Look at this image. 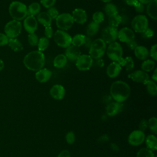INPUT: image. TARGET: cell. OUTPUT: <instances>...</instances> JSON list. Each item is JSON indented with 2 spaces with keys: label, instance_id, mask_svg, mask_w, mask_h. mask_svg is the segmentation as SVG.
Returning a JSON list of instances; mask_svg holds the SVG:
<instances>
[{
  "label": "cell",
  "instance_id": "obj_1",
  "mask_svg": "<svg viewBox=\"0 0 157 157\" xmlns=\"http://www.w3.org/2000/svg\"><path fill=\"white\" fill-rule=\"evenodd\" d=\"M45 55L42 52L36 50L28 53L23 58V64L29 70L38 71L45 64Z\"/></svg>",
  "mask_w": 157,
  "mask_h": 157
},
{
  "label": "cell",
  "instance_id": "obj_2",
  "mask_svg": "<svg viewBox=\"0 0 157 157\" xmlns=\"http://www.w3.org/2000/svg\"><path fill=\"white\" fill-rule=\"evenodd\" d=\"M110 93L111 97L116 102L121 103L129 98L131 93V88L125 82L118 80L111 85Z\"/></svg>",
  "mask_w": 157,
  "mask_h": 157
},
{
  "label": "cell",
  "instance_id": "obj_3",
  "mask_svg": "<svg viewBox=\"0 0 157 157\" xmlns=\"http://www.w3.org/2000/svg\"><path fill=\"white\" fill-rule=\"evenodd\" d=\"M9 12L13 20L21 21L28 16L26 6L18 1H12L9 7Z\"/></svg>",
  "mask_w": 157,
  "mask_h": 157
},
{
  "label": "cell",
  "instance_id": "obj_4",
  "mask_svg": "<svg viewBox=\"0 0 157 157\" xmlns=\"http://www.w3.org/2000/svg\"><path fill=\"white\" fill-rule=\"evenodd\" d=\"M106 50V44L101 39H96L89 48V55L93 59H99L103 56Z\"/></svg>",
  "mask_w": 157,
  "mask_h": 157
},
{
  "label": "cell",
  "instance_id": "obj_5",
  "mask_svg": "<svg viewBox=\"0 0 157 157\" xmlns=\"http://www.w3.org/2000/svg\"><path fill=\"white\" fill-rule=\"evenodd\" d=\"M22 25L20 21L12 20L4 26V34L10 38H16L21 33Z\"/></svg>",
  "mask_w": 157,
  "mask_h": 157
},
{
  "label": "cell",
  "instance_id": "obj_6",
  "mask_svg": "<svg viewBox=\"0 0 157 157\" xmlns=\"http://www.w3.org/2000/svg\"><path fill=\"white\" fill-rule=\"evenodd\" d=\"M53 36L55 42L60 47L67 48L71 45L72 37L65 31L57 30Z\"/></svg>",
  "mask_w": 157,
  "mask_h": 157
},
{
  "label": "cell",
  "instance_id": "obj_7",
  "mask_svg": "<svg viewBox=\"0 0 157 157\" xmlns=\"http://www.w3.org/2000/svg\"><path fill=\"white\" fill-rule=\"evenodd\" d=\"M108 57L115 62H118L123 56V48L120 43L113 42L109 44L106 50Z\"/></svg>",
  "mask_w": 157,
  "mask_h": 157
},
{
  "label": "cell",
  "instance_id": "obj_8",
  "mask_svg": "<svg viewBox=\"0 0 157 157\" xmlns=\"http://www.w3.org/2000/svg\"><path fill=\"white\" fill-rule=\"evenodd\" d=\"M74 20L71 14L69 13H63L59 14L56 18V26L60 30L67 31L72 27Z\"/></svg>",
  "mask_w": 157,
  "mask_h": 157
},
{
  "label": "cell",
  "instance_id": "obj_9",
  "mask_svg": "<svg viewBox=\"0 0 157 157\" xmlns=\"http://www.w3.org/2000/svg\"><path fill=\"white\" fill-rule=\"evenodd\" d=\"M132 29L139 33H142L148 26V20L144 15H136L131 21Z\"/></svg>",
  "mask_w": 157,
  "mask_h": 157
},
{
  "label": "cell",
  "instance_id": "obj_10",
  "mask_svg": "<svg viewBox=\"0 0 157 157\" xmlns=\"http://www.w3.org/2000/svg\"><path fill=\"white\" fill-rule=\"evenodd\" d=\"M118 37V30L116 28L110 26L105 27L101 33V39H102L105 44H111L115 42Z\"/></svg>",
  "mask_w": 157,
  "mask_h": 157
},
{
  "label": "cell",
  "instance_id": "obj_11",
  "mask_svg": "<svg viewBox=\"0 0 157 157\" xmlns=\"http://www.w3.org/2000/svg\"><path fill=\"white\" fill-rule=\"evenodd\" d=\"M93 61V59L89 55H81L75 61V65L80 71H88L92 67Z\"/></svg>",
  "mask_w": 157,
  "mask_h": 157
},
{
  "label": "cell",
  "instance_id": "obj_12",
  "mask_svg": "<svg viewBox=\"0 0 157 157\" xmlns=\"http://www.w3.org/2000/svg\"><path fill=\"white\" fill-rule=\"evenodd\" d=\"M145 136L143 131L135 130L128 137V143L132 146H137L142 144L145 140Z\"/></svg>",
  "mask_w": 157,
  "mask_h": 157
},
{
  "label": "cell",
  "instance_id": "obj_13",
  "mask_svg": "<svg viewBox=\"0 0 157 157\" xmlns=\"http://www.w3.org/2000/svg\"><path fill=\"white\" fill-rule=\"evenodd\" d=\"M117 38L121 42L126 44L135 39V34L132 29L128 27H124L118 31Z\"/></svg>",
  "mask_w": 157,
  "mask_h": 157
},
{
  "label": "cell",
  "instance_id": "obj_14",
  "mask_svg": "<svg viewBox=\"0 0 157 157\" xmlns=\"http://www.w3.org/2000/svg\"><path fill=\"white\" fill-rule=\"evenodd\" d=\"M128 77L136 82L143 83L144 85H145L146 83L150 80V77L147 72L142 70L135 71L133 72L128 74Z\"/></svg>",
  "mask_w": 157,
  "mask_h": 157
},
{
  "label": "cell",
  "instance_id": "obj_15",
  "mask_svg": "<svg viewBox=\"0 0 157 157\" xmlns=\"http://www.w3.org/2000/svg\"><path fill=\"white\" fill-rule=\"evenodd\" d=\"M38 22L34 16L28 15L23 21V27L26 32L34 33L37 29Z\"/></svg>",
  "mask_w": 157,
  "mask_h": 157
},
{
  "label": "cell",
  "instance_id": "obj_16",
  "mask_svg": "<svg viewBox=\"0 0 157 157\" xmlns=\"http://www.w3.org/2000/svg\"><path fill=\"white\" fill-rule=\"evenodd\" d=\"M72 17L74 21L78 24L83 25L87 21V14L85 10L81 8H77L72 12Z\"/></svg>",
  "mask_w": 157,
  "mask_h": 157
},
{
  "label": "cell",
  "instance_id": "obj_17",
  "mask_svg": "<svg viewBox=\"0 0 157 157\" xmlns=\"http://www.w3.org/2000/svg\"><path fill=\"white\" fill-rule=\"evenodd\" d=\"M64 55L69 61L72 62L75 61L81 55V51L78 47L71 45L66 48Z\"/></svg>",
  "mask_w": 157,
  "mask_h": 157
},
{
  "label": "cell",
  "instance_id": "obj_18",
  "mask_svg": "<svg viewBox=\"0 0 157 157\" xmlns=\"http://www.w3.org/2000/svg\"><path fill=\"white\" fill-rule=\"evenodd\" d=\"M50 96L55 99L61 100L65 95V89L63 86L59 84L54 85L50 90Z\"/></svg>",
  "mask_w": 157,
  "mask_h": 157
},
{
  "label": "cell",
  "instance_id": "obj_19",
  "mask_svg": "<svg viewBox=\"0 0 157 157\" xmlns=\"http://www.w3.org/2000/svg\"><path fill=\"white\" fill-rule=\"evenodd\" d=\"M121 66L117 62L111 63L106 69V74L110 78L117 77L120 73Z\"/></svg>",
  "mask_w": 157,
  "mask_h": 157
},
{
  "label": "cell",
  "instance_id": "obj_20",
  "mask_svg": "<svg viewBox=\"0 0 157 157\" xmlns=\"http://www.w3.org/2000/svg\"><path fill=\"white\" fill-rule=\"evenodd\" d=\"M52 76V72L47 68H42L36 72L35 77L40 83L47 82Z\"/></svg>",
  "mask_w": 157,
  "mask_h": 157
},
{
  "label": "cell",
  "instance_id": "obj_21",
  "mask_svg": "<svg viewBox=\"0 0 157 157\" xmlns=\"http://www.w3.org/2000/svg\"><path fill=\"white\" fill-rule=\"evenodd\" d=\"M122 104L118 102H112L106 107V113L109 116H114L118 113L122 108Z\"/></svg>",
  "mask_w": 157,
  "mask_h": 157
},
{
  "label": "cell",
  "instance_id": "obj_22",
  "mask_svg": "<svg viewBox=\"0 0 157 157\" xmlns=\"http://www.w3.org/2000/svg\"><path fill=\"white\" fill-rule=\"evenodd\" d=\"M36 18L37 22L42 25L44 27L51 26L52 19L46 12H39L37 15V17Z\"/></svg>",
  "mask_w": 157,
  "mask_h": 157
},
{
  "label": "cell",
  "instance_id": "obj_23",
  "mask_svg": "<svg viewBox=\"0 0 157 157\" xmlns=\"http://www.w3.org/2000/svg\"><path fill=\"white\" fill-rule=\"evenodd\" d=\"M134 55L137 58L140 60H145L148 56L149 52L147 48L142 45H137L134 48Z\"/></svg>",
  "mask_w": 157,
  "mask_h": 157
},
{
  "label": "cell",
  "instance_id": "obj_24",
  "mask_svg": "<svg viewBox=\"0 0 157 157\" xmlns=\"http://www.w3.org/2000/svg\"><path fill=\"white\" fill-rule=\"evenodd\" d=\"M156 7H157V1L153 0L148 4L147 6V13L151 18L156 20L157 18L156 14Z\"/></svg>",
  "mask_w": 157,
  "mask_h": 157
},
{
  "label": "cell",
  "instance_id": "obj_25",
  "mask_svg": "<svg viewBox=\"0 0 157 157\" xmlns=\"http://www.w3.org/2000/svg\"><path fill=\"white\" fill-rule=\"evenodd\" d=\"M7 45L13 52H20L23 49V44L17 38H10Z\"/></svg>",
  "mask_w": 157,
  "mask_h": 157
},
{
  "label": "cell",
  "instance_id": "obj_26",
  "mask_svg": "<svg viewBox=\"0 0 157 157\" xmlns=\"http://www.w3.org/2000/svg\"><path fill=\"white\" fill-rule=\"evenodd\" d=\"M145 144L147 148L151 151H155L157 149V139L153 134L148 135L145 139Z\"/></svg>",
  "mask_w": 157,
  "mask_h": 157
},
{
  "label": "cell",
  "instance_id": "obj_27",
  "mask_svg": "<svg viewBox=\"0 0 157 157\" xmlns=\"http://www.w3.org/2000/svg\"><path fill=\"white\" fill-rule=\"evenodd\" d=\"M67 59L64 54H59L55 56L53 60V66L56 68H62L66 64Z\"/></svg>",
  "mask_w": 157,
  "mask_h": 157
},
{
  "label": "cell",
  "instance_id": "obj_28",
  "mask_svg": "<svg viewBox=\"0 0 157 157\" xmlns=\"http://www.w3.org/2000/svg\"><path fill=\"white\" fill-rule=\"evenodd\" d=\"M99 28V24L92 21L89 23L86 29V33L88 36H93L97 34Z\"/></svg>",
  "mask_w": 157,
  "mask_h": 157
},
{
  "label": "cell",
  "instance_id": "obj_29",
  "mask_svg": "<svg viewBox=\"0 0 157 157\" xmlns=\"http://www.w3.org/2000/svg\"><path fill=\"white\" fill-rule=\"evenodd\" d=\"M40 10V5L38 2H33L31 3L28 7V15L30 16H35L37 15Z\"/></svg>",
  "mask_w": 157,
  "mask_h": 157
},
{
  "label": "cell",
  "instance_id": "obj_30",
  "mask_svg": "<svg viewBox=\"0 0 157 157\" xmlns=\"http://www.w3.org/2000/svg\"><path fill=\"white\" fill-rule=\"evenodd\" d=\"M85 36L81 34H77L75 35L73 37H72L71 40V44L72 45H74L77 47H80L82 46L85 43Z\"/></svg>",
  "mask_w": 157,
  "mask_h": 157
},
{
  "label": "cell",
  "instance_id": "obj_31",
  "mask_svg": "<svg viewBox=\"0 0 157 157\" xmlns=\"http://www.w3.org/2000/svg\"><path fill=\"white\" fill-rule=\"evenodd\" d=\"M146 89L148 93L152 96H155L157 94V86L156 82L152 80H149L145 84Z\"/></svg>",
  "mask_w": 157,
  "mask_h": 157
},
{
  "label": "cell",
  "instance_id": "obj_32",
  "mask_svg": "<svg viewBox=\"0 0 157 157\" xmlns=\"http://www.w3.org/2000/svg\"><path fill=\"white\" fill-rule=\"evenodd\" d=\"M104 11L109 17L118 13L117 7L116 5L111 2L106 3V4L104 6Z\"/></svg>",
  "mask_w": 157,
  "mask_h": 157
},
{
  "label": "cell",
  "instance_id": "obj_33",
  "mask_svg": "<svg viewBox=\"0 0 157 157\" xmlns=\"http://www.w3.org/2000/svg\"><path fill=\"white\" fill-rule=\"evenodd\" d=\"M108 23L110 26L117 28L121 23V15L117 13L109 16L108 18Z\"/></svg>",
  "mask_w": 157,
  "mask_h": 157
},
{
  "label": "cell",
  "instance_id": "obj_34",
  "mask_svg": "<svg viewBox=\"0 0 157 157\" xmlns=\"http://www.w3.org/2000/svg\"><path fill=\"white\" fill-rule=\"evenodd\" d=\"M155 66V61L151 59H145L141 64V68L142 71L147 72L152 71Z\"/></svg>",
  "mask_w": 157,
  "mask_h": 157
},
{
  "label": "cell",
  "instance_id": "obj_35",
  "mask_svg": "<svg viewBox=\"0 0 157 157\" xmlns=\"http://www.w3.org/2000/svg\"><path fill=\"white\" fill-rule=\"evenodd\" d=\"M49 45V40L48 39H47L45 37H42L39 39L38 43H37V48L38 50L42 52L44 51L47 48V47Z\"/></svg>",
  "mask_w": 157,
  "mask_h": 157
},
{
  "label": "cell",
  "instance_id": "obj_36",
  "mask_svg": "<svg viewBox=\"0 0 157 157\" xmlns=\"http://www.w3.org/2000/svg\"><path fill=\"white\" fill-rule=\"evenodd\" d=\"M136 157H155L153 151L150 150L147 148H143L140 149L137 153Z\"/></svg>",
  "mask_w": 157,
  "mask_h": 157
},
{
  "label": "cell",
  "instance_id": "obj_37",
  "mask_svg": "<svg viewBox=\"0 0 157 157\" xmlns=\"http://www.w3.org/2000/svg\"><path fill=\"white\" fill-rule=\"evenodd\" d=\"M124 59V66L125 67L126 72H130L132 71L134 69V61L132 58L131 56H127Z\"/></svg>",
  "mask_w": 157,
  "mask_h": 157
},
{
  "label": "cell",
  "instance_id": "obj_38",
  "mask_svg": "<svg viewBox=\"0 0 157 157\" xmlns=\"http://www.w3.org/2000/svg\"><path fill=\"white\" fill-rule=\"evenodd\" d=\"M148 127L151 132L156 134L157 132V119L156 117H151L148 121Z\"/></svg>",
  "mask_w": 157,
  "mask_h": 157
},
{
  "label": "cell",
  "instance_id": "obj_39",
  "mask_svg": "<svg viewBox=\"0 0 157 157\" xmlns=\"http://www.w3.org/2000/svg\"><path fill=\"white\" fill-rule=\"evenodd\" d=\"M39 37L34 33H29L28 36V42L31 46H36L37 45Z\"/></svg>",
  "mask_w": 157,
  "mask_h": 157
},
{
  "label": "cell",
  "instance_id": "obj_40",
  "mask_svg": "<svg viewBox=\"0 0 157 157\" xmlns=\"http://www.w3.org/2000/svg\"><path fill=\"white\" fill-rule=\"evenodd\" d=\"M93 21L99 24L104 20V14L101 11H97L93 15Z\"/></svg>",
  "mask_w": 157,
  "mask_h": 157
},
{
  "label": "cell",
  "instance_id": "obj_41",
  "mask_svg": "<svg viewBox=\"0 0 157 157\" xmlns=\"http://www.w3.org/2000/svg\"><path fill=\"white\" fill-rule=\"evenodd\" d=\"M52 18V19H56L57 18V17L59 15V12L58 10V9L55 7L54 6L51 7L50 8L47 9V11L46 12Z\"/></svg>",
  "mask_w": 157,
  "mask_h": 157
},
{
  "label": "cell",
  "instance_id": "obj_42",
  "mask_svg": "<svg viewBox=\"0 0 157 157\" xmlns=\"http://www.w3.org/2000/svg\"><path fill=\"white\" fill-rule=\"evenodd\" d=\"M66 140L69 144H74L75 140V136L74 133L72 131L68 132L66 135Z\"/></svg>",
  "mask_w": 157,
  "mask_h": 157
},
{
  "label": "cell",
  "instance_id": "obj_43",
  "mask_svg": "<svg viewBox=\"0 0 157 157\" xmlns=\"http://www.w3.org/2000/svg\"><path fill=\"white\" fill-rule=\"evenodd\" d=\"M56 1V0H40V2L44 7L48 9L53 7L55 5Z\"/></svg>",
  "mask_w": 157,
  "mask_h": 157
},
{
  "label": "cell",
  "instance_id": "obj_44",
  "mask_svg": "<svg viewBox=\"0 0 157 157\" xmlns=\"http://www.w3.org/2000/svg\"><path fill=\"white\" fill-rule=\"evenodd\" d=\"M141 34H142V37L144 39H148V38L151 37L153 36L154 31L151 28H147L142 33H141Z\"/></svg>",
  "mask_w": 157,
  "mask_h": 157
},
{
  "label": "cell",
  "instance_id": "obj_45",
  "mask_svg": "<svg viewBox=\"0 0 157 157\" xmlns=\"http://www.w3.org/2000/svg\"><path fill=\"white\" fill-rule=\"evenodd\" d=\"M9 38L4 33H0V46H4L8 44Z\"/></svg>",
  "mask_w": 157,
  "mask_h": 157
},
{
  "label": "cell",
  "instance_id": "obj_46",
  "mask_svg": "<svg viewBox=\"0 0 157 157\" xmlns=\"http://www.w3.org/2000/svg\"><path fill=\"white\" fill-rule=\"evenodd\" d=\"M157 45L155 44L151 46L150 51V55L153 61H156L157 59V53H156Z\"/></svg>",
  "mask_w": 157,
  "mask_h": 157
},
{
  "label": "cell",
  "instance_id": "obj_47",
  "mask_svg": "<svg viewBox=\"0 0 157 157\" xmlns=\"http://www.w3.org/2000/svg\"><path fill=\"white\" fill-rule=\"evenodd\" d=\"M104 61L101 58L94 59V60L93 61L92 66H93L94 67H97V68L102 67V66H104Z\"/></svg>",
  "mask_w": 157,
  "mask_h": 157
},
{
  "label": "cell",
  "instance_id": "obj_48",
  "mask_svg": "<svg viewBox=\"0 0 157 157\" xmlns=\"http://www.w3.org/2000/svg\"><path fill=\"white\" fill-rule=\"evenodd\" d=\"M44 34H45V37H47V39L51 38L53 36V29H52L51 26L45 27Z\"/></svg>",
  "mask_w": 157,
  "mask_h": 157
},
{
  "label": "cell",
  "instance_id": "obj_49",
  "mask_svg": "<svg viewBox=\"0 0 157 157\" xmlns=\"http://www.w3.org/2000/svg\"><path fill=\"white\" fill-rule=\"evenodd\" d=\"M134 9H135V10L137 12V13H142L144 10H145V6L143 4L140 3V2H137L134 6Z\"/></svg>",
  "mask_w": 157,
  "mask_h": 157
},
{
  "label": "cell",
  "instance_id": "obj_50",
  "mask_svg": "<svg viewBox=\"0 0 157 157\" xmlns=\"http://www.w3.org/2000/svg\"><path fill=\"white\" fill-rule=\"evenodd\" d=\"M126 45H127V47H128L130 50H134V48H135L137 45H138L137 42L135 39H134V40L130 41L129 42L126 43Z\"/></svg>",
  "mask_w": 157,
  "mask_h": 157
},
{
  "label": "cell",
  "instance_id": "obj_51",
  "mask_svg": "<svg viewBox=\"0 0 157 157\" xmlns=\"http://www.w3.org/2000/svg\"><path fill=\"white\" fill-rule=\"evenodd\" d=\"M148 127V121L145 120H142L139 124V130L141 131H145Z\"/></svg>",
  "mask_w": 157,
  "mask_h": 157
},
{
  "label": "cell",
  "instance_id": "obj_52",
  "mask_svg": "<svg viewBox=\"0 0 157 157\" xmlns=\"http://www.w3.org/2000/svg\"><path fill=\"white\" fill-rule=\"evenodd\" d=\"M92 39L90 37V36H85V43H84V45L85 47L86 48H90V47L91 46V43H92Z\"/></svg>",
  "mask_w": 157,
  "mask_h": 157
},
{
  "label": "cell",
  "instance_id": "obj_53",
  "mask_svg": "<svg viewBox=\"0 0 157 157\" xmlns=\"http://www.w3.org/2000/svg\"><path fill=\"white\" fill-rule=\"evenodd\" d=\"M57 157H71V154L68 150H64L59 153Z\"/></svg>",
  "mask_w": 157,
  "mask_h": 157
},
{
  "label": "cell",
  "instance_id": "obj_54",
  "mask_svg": "<svg viewBox=\"0 0 157 157\" xmlns=\"http://www.w3.org/2000/svg\"><path fill=\"white\" fill-rule=\"evenodd\" d=\"M124 2L129 6H134L138 2V0H124Z\"/></svg>",
  "mask_w": 157,
  "mask_h": 157
},
{
  "label": "cell",
  "instance_id": "obj_55",
  "mask_svg": "<svg viewBox=\"0 0 157 157\" xmlns=\"http://www.w3.org/2000/svg\"><path fill=\"white\" fill-rule=\"evenodd\" d=\"M128 21V18L126 15H121V23H120V24H125V23H127Z\"/></svg>",
  "mask_w": 157,
  "mask_h": 157
},
{
  "label": "cell",
  "instance_id": "obj_56",
  "mask_svg": "<svg viewBox=\"0 0 157 157\" xmlns=\"http://www.w3.org/2000/svg\"><path fill=\"white\" fill-rule=\"evenodd\" d=\"M152 80H153L154 82H156L157 81V68H155L153 74H152Z\"/></svg>",
  "mask_w": 157,
  "mask_h": 157
},
{
  "label": "cell",
  "instance_id": "obj_57",
  "mask_svg": "<svg viewBox=\"0 0 157 157\" xmlns=\"http://www.w3.org/2000/svg\"><path fill=\"white\" fill-rule=\"evenodd\" d=\"M153 0H138L139 2H140V3L143 4H148L149 2H150L151 1H152Z\"/></svg>",
  "mask_w": 157,
  "mask_h": 157
},
{
  "label": "cell",
  "instance_id": "obj_58",
  "mask_svg": "<svg viewBox=\"0 0 157 157\" xmlns=\"http://www.w3.org/2000/svg\"><path fill=\"white\" fill-rule=\"evenodd\" d=\"M4 61L0 59V71H1L4 69Z\"/></svg>",
  "mask_w": 157,
  "mask_h": 157
},
{
  "label": "cell",
  "instance_id": "obj_59",
  "mask_svg": "<svg viewBox=\"0 0 157 157\" xmlns=\"http://www.w3.org/2000/svg\"><path fill=\"white\" fill-rule=\"evenodd\" d=\"M101 1H102L103 2H106V3H108V2H111L112 0H100Z\"/></svg>",
  "mask_w": 157,
  "mask_h": 157
}]
</instances>
